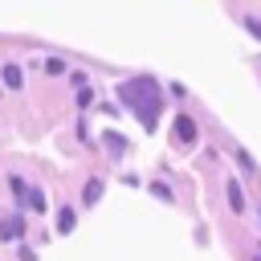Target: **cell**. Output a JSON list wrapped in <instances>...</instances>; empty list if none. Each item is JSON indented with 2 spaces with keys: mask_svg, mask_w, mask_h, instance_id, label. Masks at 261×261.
<instances>
[{
  "mask_svg": "<svg viewBox=\"0 0 261 261\" xmlns=\"http://www.w3.org/2000/svg\"><path fill=\"white\" fill-rule=\"evenodd\" d=\"M151 192H155V196H159V200H171V188H167V184H155V188H151Z\"/></svg>",
  "mask_w": 261,
  "mask_h": 261,
  "instance_id": "cell-14",
  "label": "cell"
},
{
  "mask_svg": "<svg viewBox=\"0 0 261 261\" xmlns=\"http://www.w3.org/2000/svg\"><path fill=\"white\" fill-rule=\"evenodd\" d=\"M257 261H261V253H257Z\"/></svg>",
  "mask_w": 261,
  "mask_h": 261,
  "instance_id": "cell-15",
  "label": "cell"
},
{
  "mask_svg": "<svg viewBox=\"0 0 261 261\" xmlns=\"http://www.w3.org/2000/svg\"><path fill=\"white\" fill-rule=\"evenodd\" d=\"M98 196H102V179H90V184H86V192H82V204H94Z\"/></svg>",
  "mask_w": 261,
  "mask_h": 261,
  "instance_id": "cell-7",
  "label": "cell"
},
{
  "mask_svg": "<svg viewBox=\"0 0 261 261\" xmlns=\"http://www.w3.org/2000/svg\"><path fill=\"white\" fill-rule=\"evenodd\" d=\"M29 208H33V212H45V192H41V188L29 192Z\"/></svg>",
  "mask_w": 261,
  "mask_h": 261,
  "instance_id": "cell-10",
  "label": "cell"
},
{
  "mask_svg": "<svg viewBox=\"0 0 261 261\" xmlns=\"http://www.w3.org/2000/svg\"><path fill=\"white\" fill-rule=\"evenodd\" d=\"M8 188H12V196H16V200H29V188H24V179H20V175H12V179H8Z\"/></svg>",
  "mask_w": 261,
  "mask_h": 261,
  "instance_id": "cell-9",
  "label": "cell"
},
{
  "mask_svg": "<svg viewBox=\"0 0 261 261\" xmlns=\"http://www.w3.org/2000/svg\"><path fill=\"white\" fill-rule=\"evenodd\" d=\"M77 102H82V106H90V102H94V90H90V86H82V90H77Z\"/></svg>",
  "mask_w": 261,
  "mask_h": 261,
  "instance_id": "cell-13",
  "label": "cell"
},
{
  "mask_svg": "<svg viewBox=\"0 0 261 261\" xmlns=\"http://www.w3.org/2000/svg\"><path fill=\"white\" fill-rule=\"evenodd\" d=\"M171 135H175V143H179V147H188V143H196V139H200V126H196L188 114H179V118H175V126H171Z\"/></svg>",
  "mask_w": 261,
  "mask_h": 261,
  "instance_id": "cell-2",
  "label": "cell"
},
{
  "mask_svg": "<svg viewBox=\"0 0 261 261\" xmlns=\"http://www.w3.org/2000/svg\"><path fill=\"white\" fill-rule=\"evenodd\" d=\"M0 77H4V86H8V90H20V82H24L16 65H4V69H0Z\"/></svg>",
  "mask_w": 261,
  "mask_h": 261,
  "instance_id": "cell-5",
  "label": "cell"
},
{
  "mask_svg": "<svg viewBox=\"0 0 261 261\" xmlns=\"http://www.w3.org/2000/svg\"><path fill=\"white\" fill-rule=\"evenodd\" d=\"M73 224H77L73 208H65V204H61V212H57V232H73Z\"/></svg>",
  "mask_w": 261,
  "mask_h": 261,
  "instance_id": "cell-4",
  "label": "cell"
},
{
  "mask_svg": "<svg viewBox=\"0 0 261 261\" xmlns=\"http://www.w3.org/2000/svg\"><path fill=\"white\" fill-rule=\"evenodd\" d=\"M20 232H24V220H20V216H8V220L0 224V241H16Z\"/></svg>",
  "mask_w": 261,
  "mask_h": 261,
  "instance_id": "cell-3",
  "label": "cell"
},
{
  "mask_svg": "<svg viewBox=\"0 0 261 261\" xmlns=\"http://www.w3.org/2000/svg\"><path fill=\"white\" fill-rule=\"evenodd\" d=\"M102 143H106L114 155H122V151H126V139H122V135H114V130H102Z\"/></svg>",
  "mask_w": 261,
  "mask_h": 261,
  "instance_id": "cell-6",
  "label": "cell"
},
{
  "mask_svg": "<svg viewBox=\"0 0 261 261\" xmlns=\"http://www.w3.org/2000/svg\"><path fill=\"white\" fill-rule=\"evenodd\" d=\"M228 204H232V212H241V208H245V196H241V184H232V179H228Z\"/></svg>",
  "mask_w": 261,
  "mask_h": 261,
  "instance_id": "cell-8",
  "label": "cell"
},
{
  "mask_svg": "<svg viewBox=\"0 0 261 261\" xmlns=\"http://www.w3.org/2000/svg\"><path fill=\"white\" fill-rule=\"evenodd\" d=\"M118 98L139 114L143 130H155V122H159V102H163V90H159V82H155V77L139 73V77L122 82V86H118Z\"/></svg>",
  "mask_w": 261,
  "mask_h": 261,
  "instance_id": "cell-1",
  "label": "cell"
},
{
  "mask_svg": "<svg viewBox=\"0 0 261 261\" xmlns=\"http://www.w3.org/2000/svg\"><path fill=\"white\" fill-rule=\"evenodd\" d=\"M45 69H49V73H65V61H57V57H49V61H45Z\"/></svg>",
  "mask_w": 261,
  "mask_h": 261,
  "instance_id": "cell-12",
  "label": "cell"
},
{
  "mask_svg": "<svg viewBox=\"0 0 261 261\" xmlns=\"http://www.w3.org/2000/svg\"><path fill=\"white\" fill-rule=\"evenodd\" d=\"M241 24H245V29H249V33H253V37H257V41H261V20H257V16H245V20H241Z\"/></svg>",
  "mask_w": 261,
  "mask_h": 261,
  "instance_id": "cell-11",
  "label": "cell"
}]
</instances>
